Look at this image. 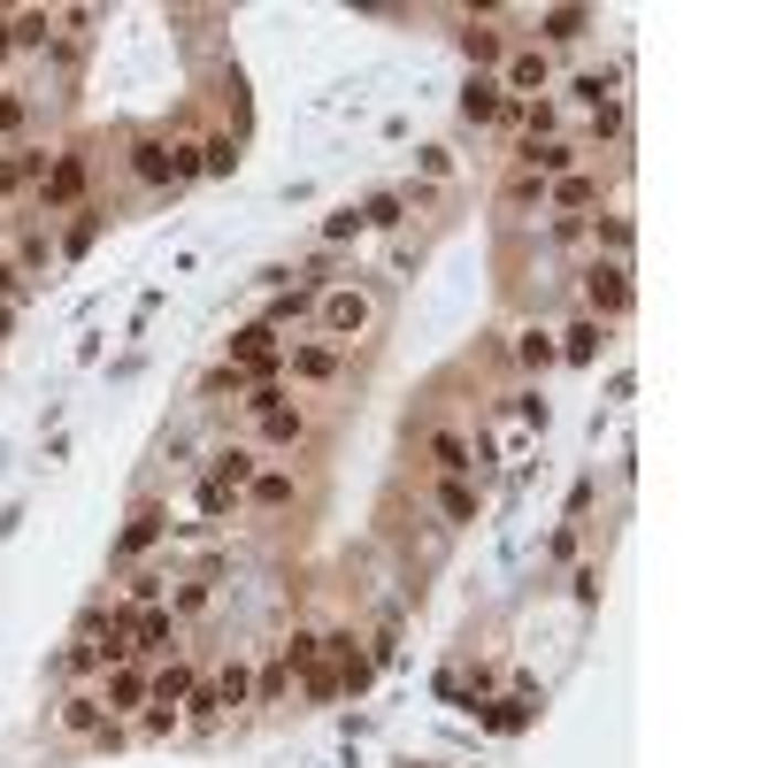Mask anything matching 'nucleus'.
Segmentation results:
<instances>
[{
  "mask_svg": "<svg viewBox=\"0 0 768 768\" xmlns=\"http://www.w3.org/2000/svg\"><path fill=\"white\" fill-rule=\"evenodd\" d=\"M31 177H46V154L23 147V154H0V192H23Z\"/></svg>",
  "mask_w": 768,
  "mask_h": 768,
  "instance_id": "412c9836",
  "label": "nucleus"
},
{
  "mask_svg": "<svg viewBox=\"0 0 768 768\" xmlns=\"http://www.w3.org/2000/svg\"><path fill=\"white\" fill-rule=\"evenodd\" d=\"M85 177H93V169H85V154H54V161H46V177H39L46 215H54V208H77V200H85Z\"/></svg>",
  "mask_w": 768,
  "mask_h": 768,
  "instance_id": "39448f33",
  "label": "nucleus"
},
{
  "mask_svg": "<svg viewBox=\"0 0 768 768\" xmlns=\"http://www.w3.org/2000/svg\"><path fill=\"white\" fill-rule=\"evenodd\" d=\"M523 169H538V177L554 185V177L577 169V147H569V139H538V147H523Z\"/></svg>",
  "mask_w": 768,
  "mask_h": 768,
  "instance_id": "f3484780",
  "label": "nucleus"
},
{
  "mask_svg": "<svg viewBox=\"0 0 768 768\" xmlns=\"http://www.w3.org/2000/svg\"><path fill=\"white\" fill-rule=\"evenodd\" d=\"M614 131H622V101H600L592 108V139H614Z\"/></svg>",
  "mask_w": 768,
  "mask_h": 768,
  "instance_id": "c9c22d12",
  "label": "nucleus"
},
{
  "mask_svg": "<svg viewBox=\"0 0 768 768\" xmlns=\"http://www.w3.org/2000/svg\"><path fill=\"white\" fill-rule=\"evenodd\" d=\"M585 108H600V101H614V70H577V85H569Z\"/></svg>",
  "mask_w": 768,
  "mask_h": 768,
  "instance_id": "c756f323",
  "label": "nucleus"
},
{
  "mask_svg": "<svg viewBox=\"0 0 768 768\" xmlns=\"http://www.w3.org/2000/svg\"><path fill=\"white\" fill-rule=\"evenodd\" d=\"M185 707H192V730H215V715H223L208 684H192V692H185Z\"/></svg>",
  "mask_w": 768,
  "mask_h": 768,
  "instance_id": "f704fd0d",
  "label": "nucleus"
},
{
  "mask_svg": "<svg viewBox=\"0 0 768 768\" xmlns=\"http://www.w3.org/2000/svg\"><path fill=\"white\" fill-rule=\"evenodd\" d=\"M8 293H15V262H0V301H8Z\"/></svg>",
  "mask_w": 768,
  "mask_h": 768,
  "instance_id": "37998d69",
  "label": "nucleus"
},
{
  "mask_svg": "<svg viewBox=\"0 0 768 768\" xmlns=\"http://www.w3.org/2000/svg\"><path fill=\"white\" fill-rule=\"evenodd\" d=\"M400 208H408L400 192H377V200H361V231H392V223H400Z\"/></svg>",
  "mask_w": 768,
  "mask_h": 768,
  "instance_id": "c85d7f7f",
  "label": "nucleus"
},
{
  "mask_svg": "<svg viewBox=\"0 0 768 768\" xmlns=\"http://www.w3.org/2000/svg\"><path fill=\"white\" fill-rule=\"evenodd\" d=\"M354 231H361V208H338V215L323 223V239H330V246H338V239H354Z\"/></svg>",
  "mask_w": 768,
  "mask_h": 768,
  "instance_id": "e433bc0d",
  "label": "nucleus"
},
{
  "mask_svg": "<svg viewBox=\"0 0 768 768\" xmlns=\"http://www.w3.org/2000/svg\"><path fill=\"white\" fill-rule=\"evenodd\" d=\"M630 239H638V231H630V215H600V246H608L614 262L630 254Z\"/></svg>",
  "mask_w": 768,
  "mask_h": 768,
  "instance_id": "72a5a7b5",
  "label": "nucleus"
},
{
  "mask_svg": "<svg viewBox=\"0 0 768 768\" xmlns=\"http://www.w3.org/2000/svg\"><path fill=\"white\" fill-rule=\"evenodd\" d=\"M254 423H262V446H301V439H307V415H301V408H285V400L254 408Z\"/></svg>",
  "mask_w": 768,
  "mask_h": 768,
  "instance_id": "1a4fd4ad",
  "label": "nucleus"
},
{
  "mask_svg": "<svg viewBox=\"0 0 768 768\" xmlns=\"http://www.w3.org/2000/svg\"><path fill=\"white\" fill-rule=\"evenodd\" d=\"M499 116H507L499 77H469V85H461V124H499Z\"/></svg>",
  "mask_w": 768,
  "mask_h": 768,
  "instance_id": "6e6552de",
  "label": "nucleus"
},
{
  "mask_svg": "<svg viewBox=\"0 0 768 768\" xmlns=\"http://www.w3.org/2000/svg\"><path fill=\"white\" fill-rule=\"evenodd\" d=\"M277 661H285V669H293V676H307V669H323V638H315V630H293V638H285V653H277Z\"/></svg>",
  "mask_w": 768,
  "mask_h": 768,
  "instance_id": "bb28decb",
  "label": "nucleus"
},
{
  "mask_svg": "<svg viewBox=\"0 0 768 768\" xmlns=\"http://www.w3.org/2000/svg\"><path fill=\"white\" fill-rule=\"evenodd\" d=\"M431 461H439L446 476H469V469H476V461H469V439H461V431H431Z\"/></svg>",
  "mask_w": 768,
  "mask_h": 768,
  "instance_id": "393cba45",
  "label": "nucleus"
},
{
  "mask_svg": "<svg viewBox=\"0 0 768 768\" xmlns=\"http://www.w3.org/2000/svg\"><path fill=\"white\" fill-rule=\"evenodd\" d=\"M23 116H31V108H23L15 93H0V131H23Z\"/></svg>",
  "mask_w": 768,
  "mask_h": 768,
  "instance_id": "a19ab883",
  "label": "nucleus"
},
{
  "mask_svg": "<svg viewBox=\"0 0 768 768\" xmlns=\"http://www.w3.org/2000/svg\"><path fill=\"white\" fill-rule=\"evenodd\" d=\"M108 715H131V707H147V676L124 661V669H108V699H101Z\"/></svg>",
  "mask_w": 768,
  "mask_h": 768,
  "instance_id": "dca6fc26",
  "label": "nucleus"
},
{
  "mask_svg": "<svg viewBox=\"0 0 768 768\" xmlns=\"http://www.w3.org/2000/svg\"><path fill=\"white\" fill-rule=\"evenodd\" d=\"M461 54L476 62V77H492V70L507 62V39H499L492 23H476V15H469V31H461Z\"/></svg>",
  "mask_w": 768,
  "mask_h": 768,
  "instance_id": "9d476101",
  "label": "nucleus"
},
{
  "mask_svg": "<svg viewBox=\"0 0 768 768\" xmlns=\"http://www.w3.org/2000/svg\"><path fill=\"white\" fill-rule=\"evenodd\" d=\"M423 177H454V154H446V147H423Z\"/></svg>",
  "mask_w": 768,
  "mask_h": 768,
  "instance_id": "79ce46f5",
  "label": "nucleus"
},
{
  "mask_svg": "<svg viewBox=\"0 0 768 768\" xmlns=\"http://www.w3.org/2000/svg\"><path fill=\"white\" fill-rule=\"evenodd\" d=\"M546 200H554L561 215H577V208H592V200H600V177H592V169H569V177H554V185H546Z\"/></svg>",
  "mask_w": 768,
  "mask_h": 768,
  "instance_id": "ddd939ff",
  "label": "nucleus"
},
{
  "mask_svg": "<svg viewBox=\"0 0 768 768\" xmlns=\"http://www.w3.org/2000/svg\"><path fill=\"white\" fill-rule=\"evenodd\" d=\"M231 499H239V492H223V484H215V476H208V484H200V515H231Z\"/></svg>",
  "mask_w": 768,
  "mask_h": 768,
  "instance_id": "4c0bfd02",
  "label": "nucleus"
},
{
  "mask_svg": "<svg viewBox=\"0 0 768 768\" xmlns=\"http://www.w3.org/2000/svg\"><path fill=\"white\" fill-rule=\"evenodd\" d=\"M546 85H554V54H546V46H515V54L499 62V93H507V101H538Z\"/></svg>",
  "mask_w": 768,
  "mask_h": 768,
  "instance_id": "f03ea898",
  "label": "nucleus"
},
{
  "mask_svg": "<svg viewBox=\"0 0 768 768\" xmlns=\"http://www.w3.org/2000/svg\"><path fill=\"white\" fill-rule=\"evenodd\" d=\"M346 361L330 354V346H293V377H307V385H330Z\"/></svg>",
  "mask_w": 768,
  "mask_h": 768,
  "instance_id": "4be33fe9",
  "label": "nucleus"
},
{
  "mask_svg": "<svg viewBox=\"0 0 768 768\" xmlns=\"http://www.w3.org/2000/svg\"><path fill=\"white\" fill-rule=\"evenodd\" d=\"M530 723V692H515V699H492L484 707V730H523Z\"/></svg>",
  "mask_w": 768,
  "mask_h": 768,
  "instance_id": "cd10ccee",
  "label": "nucleus"
},
{
  "mask_svg": "<svg viewBox=\"0 0 768 768\" xmlns=\"http://www.w3.org/2000/svg\"><path fill=\"white\" fill-rule=\"evenodd\" d=\"M231 369H239V377H262V385H270V377L285 369V338H277L270 323L239 330V338H231Z\"/></svg>",
  "mask_w": 768,
  "mask_h": 768,
  "instance_id": "7ed1b4c3",
  "label": "nucleus"
},
{
  "mask_svg": "<svg viewBox=\"0 0 768 768\" xmlns=\"http://www.w3.org/2000/svg\"><path fill=\"white\" fill-rule=\"evenodd\" d=\"M185 692H192V669L185 661H169L161 676H147V707H185Z\"/></svg>",
  "mask_w": 768,
  "mask_h": 768,
  "instance_id": "a211bd4d",
  "label": "nucleus"
},
{
  "mask_svg": "<svg viewBox=\"0 0 768 768\" xmlns=\"http://www.w3.org/2000/svg\"><path fill=\"white\" fill-rule=\"evenodd\" d=\"M0 231H8V208H0Z\"/></svg>",
  "mask_w": 768,
  "mask_h": 768,
  "instance_id": "c03bdc74",
  "label": "nucleus"
},
{
  "mask_svg": "<svg viewBox=\"0 0 768 768\" xmlns=\"http://www.w3.org/2000/svg\"><path fill=\"white\" fill-rule=\"evenodd\" d=\"M124 638H131V653H169V645H177V614L169 608H131L124 614Z\"/></svg>",
  "mask_w": 768,
  "mask_h": 768,
  "instance_id": "423d86ee",
  "label": "nucleus"
},
{
  "mask_svg": "<svg viewBox=\"0 0 768 768\" xmlns=\"http://www.w3.org/2000/svg\"><path fill=\"white\" fill-rule=\"evenodd\" d=\"M515 361H523V369H554V361H561V338H554V330H523V338H515Z\"/></svg>",
  "mask_w": 768,
  "mask_h": 768,
  "instance_id": "b1692460",
  "label": "nucleus"
},
{
  "mask_svg": "<svg viewBox=\"0 0 768 768\" xmlns=\"http://www.w3.org/2000/svg\"><path fill=\"white\" fill-rule=\"evenodd\" d=\"M54 39V15H15L8 23V46H46Z\"/></svg>",
  "mask_w": 768,
  "mask_h": 768,
  "instance_id": "7c9ffc66",
  "label": "nucleus"
},
{
  "mask_svg": "<svg viewBox=\"0 0 768 768\" xmlns=\"http://www.w3.org/2000/svg\"><path fill=\"white\" fill-rule=\"evenodd\" d=\"M561 338V361H592L600 346H608V323H592V315H577L569 330H554Z\"/></svg>",
  "mask_w": 768,
  "mask_h": 768,
  "instance_id": "2eb2a0df",
  "label": "nucleus"
},
{
  "mask_svg": "<svg viewBox=\"0 0 768 768\" xmlns=\"http://www.w3.org/2000/svg\"><path fill=\"white\" fill-rule=\"evenodd\" d=\"M208 692H215V707H246V699H254V669H246V661H223V676H215Z\"/></svg>",
  "mask_w": 768,
  "mask_h": 768,
  "instance_id": "6ab92c4d",
  "label": "nucleus"
},
{
  "mask_svg": "<svg viewBox=\"0 0 768 768\" xmlns=\"http://www.w3.org/2000/svg\"><path fill=\"white\" fill-rule=\"evenodd\" d=\"M439 515H446V523H476V484H469V476H446V484H439Z\"/></svg>",
  "mask_w": 768,
  "mask_h": 768,
  "instance_id": "5701e85b",
  "label": "nucleus"
},
{
  "mask_svg": "<svg viewBox=\"0 0 768 768\" xmlns=\"http://www.w3.org/2000/svg\"><path fill=\"white\" fill-rule=\"evenodd\" d=\"M139 730H147V738H169V730H177V707H147V723H139Z\"/></svg>",
  "mask_w": 768,
  "mask_h": 768,
  "instance_id": "ea45409f",
  "label": "nucleus"
},
{
  "mask_svg": "<svg viewBox=\"0 0 768 768\" xmlns=\"http://www.w3.org/2000/svg\"><path fill=\"white\" fill-rule=\"evenodd\" d=\"M93 239H101V215H85V223H70V239H62V246H70V254H85Z\"/></svg>",
  "mask_w": 768,
  "mask_h": 768,
  "instance_id": "58836bf2",
  "label": "nucleus"
},
{
  "mask_svg": "<svg viewBox=\"0 0 768 768\" xmlns=\"http://www.w3.org/2000/svg\"><path fill=\"white\" fill-rule=\"evenodd\" d=\"M630 270L622 262H592L585 270V307H592V323H614V315H630Z\"/></svg>",
  "mask_w": 768,
  "mask_h": 768,
  "instance_id": "f257e3e1",
  "label": "nucleus"
},
{
  "mask_svg": "<svg viewBox=\"0 0 768 768\" xmlns=\"http://www.w3.org/2000/svg\"><path fill=\"white\" fill-rule=\"evenodd\" d=\"M499 200H507V208H530V200H546V177H538V169H515Z\"/></svg>",
  "mask_w": 768,
  "mask_h": 768,
  "instance_id": "2f4dec72",
  "label": "nucleus"
},
{
  "mask_svg": "<svg viewBox=\"0 0 768 768\" xmlns=\"http://www.w3.org/2000/svg\"><path fill=\"white\" fill-rule=\"evenodd\" d=\"M369 315H377V307H369V293H354V285H330V293L315 301V323H323L330 338H361Z\"/></svg>",
  "mask_w": 768,
  "mask_h": 768,
  "instance_id": "20e7f679",
  "label": "nucleus"
},
{
  "mask_svg": "<svg viewBox=\"0 0 768 768\" xmlns=\"http://www.w3.org/2000/svg\"><path fill=\"white\" fill-rule=\"evenodd\" d=\"M585 31H592V8H546V15H538V39H546V46H577Z\"/></svg>",
  "mask_w": 768,
  "mask_h": 768,
  "instance_id": "f8f14e48",
  "label": "nucleus"
},
{
  "mask_svg": "<svg viewBox=\"0 0 768 768\" xmlns=\"http://www.w3.org/2000/svg\"><path fill=\"white\" fill-rule=\"evenodd\" d=\"M285 684H293V669H285V661H270V669L254 676V699H262V707H277V699H285Z\"/></svg>",
  "mask_w": 768,
  "mask_h": 768,
  "instance_id": "473e14b6",
  "label": "nucleus"
},
{
  "mask_svg": "<svg viewBox=\"0 0 768 768\" xmlns=\"http://www.w3.org/2000/svg\"><path fill=\"white\" fill-rule=\"evenodd\" d=\"M208 476H215V484H223V492H246V484H254V476H262V454H254V446H223V454H215V469H208Z\"/></svg>",
  "mask_w": 768,
  "mask_h": 768,
  "instance_id": "9b49d317",
  "label": "nucleus"
},
{
  "mask_svg": "<svg viewBox=\"0 0 768 768\" xmlns=\"http://www.w3.org/2000/svg\"><path fill=\"white\" fill-rule=\"evenodd\" d=\"M161 530H169V507H161V499H139V507H131V523H124V538H116V561H139Z\"/></svg>",
  "mask_w": 768,
  "mask_h": 768,
  "instance_id": "0eeeda50",
  "label": "nucleus"
},
{
  "mask_svg": "<svg viewBox=\"0 0 768 768\" xmlns=\"http://www.w3.org/2000/svg\"><path fill=\"white\" fill-rule=\"evenodd\" d=\"M101 723H108V715H101L93 692H70V699H62V730H70V738H93Z\"/></svg>",
  "mask_w": 768,
  "mask_h": 768,
  "instance_id": "aec40b11",
  "label": "nucleus"
},
{
  "mask_svg": "<svg viewBox=\"0 0 768 768\" xmlns=\"http://www.w3.org/2000/svg\"><path fill=\"white\" fill-rule=\"evenodd\" d=\"M246 499H254L262 515H277V507H293V499H301V484H293V469H262V476L246 484Z\"/></svg>",
  "mask_w": 768,
  "mask_h": 768,
  "instance_id": "4468645a",
  "label": "nucleus"
},
{
  "mask_svg": "<svg viewBox=\"0 0 768 768\" xmlns=\"http://www.w3.org/2000/svg\"><path fill=\"white\" fill-rule=\"evenodd\" d=\"M231 169H239V139H231V131L200 139V177H231Z\"/></svg>",
  "mask_w": 768,
  "mask_h": 768,
  "instance_id": "a878e982",
  "label": "nucleus"
}]
</instances>
